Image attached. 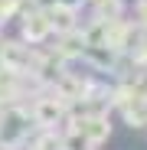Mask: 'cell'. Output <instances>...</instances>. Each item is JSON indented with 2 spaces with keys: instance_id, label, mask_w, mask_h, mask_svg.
<instances>
[]
</instances>
